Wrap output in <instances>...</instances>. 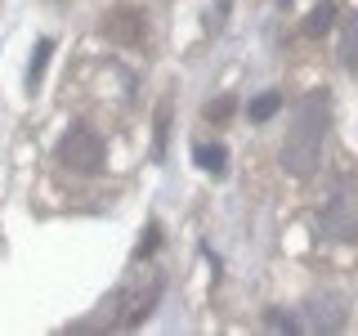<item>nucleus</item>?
Returning <instances> with one entry per match:
<instances>
[{"instance_id":"10","label":"nucleus","mask_w":358,"mask_h":336,"mask_svg":"<svg viewBox=\"0 0 358 336\" xmlns=\"http://www.w3.org/2000/svg\"><path fill=\"white\" fill-rule=\"evenodd\" d=\"M157 246V224H148V233H143V242H139V255H148Z\"/></svg>"},{"instance_id":"7","label":"nucleus","mask_w":358,"mask_h":336,"mask_svg":"<svg viewBox=\"0 0 358 336\" xmlns=\"http://www.w3.org/2000/svg\"><path fill=\"white\" fill-rule=\"evenodd\" d=\"M50 50H54L50 41H36V50H31V67H27V85H36V81H41V72H45V59H50Z\"/></svg>"},{"instance_id":"8","label":"nucleus","mask_w":358,"mask_h":336,"mask_svg":"<svg viewBox=\"0 0 358 336\" xmlns=\"http://www.w3.org/2000/svg\"><path fill=\"white\" fill-rule=\"evenodd\" d=\"M331 18H336V5H318L309 14V36H322V31L331 27Z\"/></svg>"},{"instance_id":"3","label":"nucleus","mask_w":358,"mask_h":336,"mask_svg":"<svg viewBox=\"0 0 358 336\" xmlns=\"http://www.w3.org/2000/svg\"><path fill=\"white\" fill-rule=\"evenodd\" d=\"M318 229L327 233V238H341V242H350L358 238V188L354 184H336L331 188V197L322 202V211H318Z\"/></svg>"},{"instance_id":"4","label":"nucleus","mask_w":358,"mask_h":336,"mask_svg":"<svg viewBox=\"0 0 358 336\" xmlns=\"http://www.w3.org/2000/svg\"><path fill=\"white\" fill-rule=\"evenodd\" d=\"M59 162L72 166V171H99V166H103V139H99L94 130L76 126V130L59 144Z\"/></svg>"},{"instance_id":"5","label":"nucleus","mask_w":358,"mask_h":336,"mask_svg":"<svg viewBox=\"0 0 358 336\" xmlns=\"http://www.w3.org/2000/svg\"><path fill=\"white\" fill-rule=\"evenodd\" d=\"M193 162L201 166V171H210V175H224L229 153H224V144H197V148H193Z\"/></svg>"},{"instance_id":"2","label":"nucleus","mask_w":358,"mask_h":336,"mask_svg":"<svg viewBox=\"0 0 358 336\" xmlns=\"http://www.w3.org/2000/svg\"><path fill=\"white\" fill-rule=\"evenodd\" d=\"M157 296H162V278L157 274H134L117 287V296L103 305V323L108 328H134L139 318H148Z\"/></svg>"},{"instance_id":"1","label":"nucleus","mask_w":358,"mask_h":336,"mask_svg":"<svg viewBox=\"0 0 358 336\" xmlns=\"http://www.w3.org/2000/svg\"><path fill=\"white\" fill-rule=\"evenodd\" d=\"M327 121H331V94L327 90H309L296 104V112H291V130L282 139V153H278V162H282L287 175L309 179L318 171L322 144H327Z\"/></svg>"},{"instance_id":"6","label":"nucleus","mask_w":358,"mask_h":336,"mask_svg":"<svg viewBox=\"0 0 358 336\" xmlns=\"http://www.w3.org/2000/svg\"><path fill=\"white\" fill-rule=\"evenodd\" d=\"M341 63L358 67V14L345 22V31H341Z\"/></svg>"},{"instance_id":"9","label":"nucleus","mask_w":358,"mask_h":336,"mask_svg":"<svg viewBox=\"0 0 358 336\" xmlns=\"http://www.w3.org/2000/svg\"><path fill=\"white\" fill-rule=\"evenodd\" d=\"M278 108H282V99H278V94H260V99L251 104V121H268Z\"/></svg>"},{"instance_id":"11","label":"nucleus","mask_w":358,"mask_h":336,"mask_svg":"<svg viewBox=\"0 0 358 336\" xmlns=\"http://www.w3.org/2000/svg\"><path fill=\"white\" fill-rule=\"evenodd\" d=\"M206 117H229V99H220V104H206Z\"/></svg>"}]
</instances>
